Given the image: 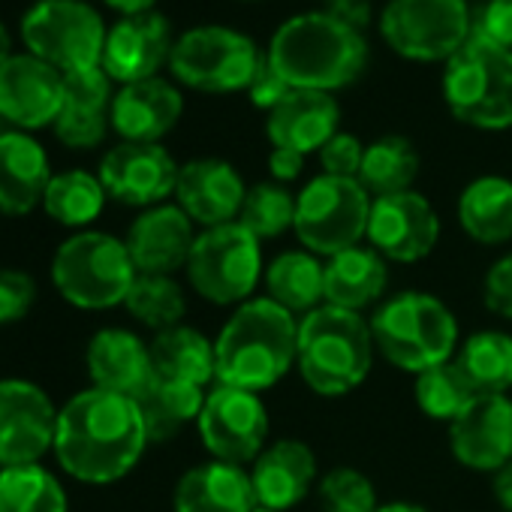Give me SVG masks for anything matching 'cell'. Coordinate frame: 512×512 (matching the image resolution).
<instances>
[{
  "mask_svg": "<svg viewBox=\"0 0 512 512\" xmlns=\"http://www.w3.org/2000/svg\"><path fill=\"white\" fill-rule=\"evenodd\" d=\"M133 401L139 404V413L145 419L148 440L163 443V440H172L184 425L199 422V413L205 407V392L202 386H190V383H178V380H166L154 374L145 392Z\"/></svg>",
  "mask_w": 512,
  "mask_h": 512,
  "instance_id": "obj_33",
  "label": "cell"
},
{
  "mask_svg": "<svg viewBox=\"0 0 512 512\" xmlns=\"http://www.w3.org/2000/svg\"><path fill=\"white\" fill-rule=\"evenodd\" d=\"M58 413L31 380H0V464H37L55 449Z\"/></svg>",
  "mask_w": 512,
  "mask_h": 512,
  "instance_id": "obj_14",
  "label": "cell"
},
{
  "mask_svg": "<svg viewBox=\"0 0 512 512\" xmlns=\"http://www.w3.org/2000/svg\"><path fill=\"white\" fill-rule=\"evenodd\" d=\"M64 485L40 464L0 470V512H67Z\"/></svg>",
  "mask_w": 512,
  "mask_h": 512,
  "instance_id": "obj_37",
  "label": "cell"
},
{
  "mask_svg": "<svg viewBox=\"0 0 512 512\" xmlns=\"http://www.w3.org/2000/svg\"><path fill=\"white\" fill-rule=\"evenodd\" d=\"M244 196L247 187L238 169L220 157L190 160L178 172V184H175L178 208L202 229L235 223L241 217Z\"/></svg>",
  "mask_w": 512,
  "mask_h": 512,
  "instance_id": "obj_20",
  "label": "cell"
},
{
  "mask_svg": "<svg viewBox=\"0 0 512 512\" xmlns=\"http://www.w3.org/2000/svg\"><path fill=\"white\" fill-rule=\"evenodd\" d=\"M416 404L434 422H452L479 392L464 374V368L452 359L431 371L416 374Z\"/></svg>",
  "mask_w": 512,
  "mask_h": 512,
  "instance_id": "obj_39",
  "label": "cell"
},
{
  "mask_svg": "<svg viewBox=\"0 0 512 512\" xmlns=\"http://www.w3.org/2000/svg\"><path fill=\"white\" fill-rule=\"evenodd\" d=\"M371 335L389 365L422 374L455 359L458 323L452 311L428 293H398L371 317Z\"/></svg>",
  "mask_w": 512,
  "mask_h": 512,
  "instance_id": "obj_5",
  "label": "cell"
},
{
  "mask_svg": "<svg viewBox=\"0 0 512 512\" xmlns=\"http://www.w3.org/2000/svg\"><path fill=\"white\" fill-rule=\"evenodd\" d=\"M106 196L109 193L100 175H91L85 169H70V172L52 175L43 208L61 226H88L100 217Z\"/></svg>",
  "mask_w": 512,
  "mask_h": 512,
  "instance_id": "obj_36",
  "label": "cell"
},
{
  "mask_svg": "<svg viewBox=\"0 0 512 512\" xmlns=\"http://www.w3.org/2000/svg\"><path fill=\"white\" fill-rule=\"evenodd\" d=\"M374 335L362 314L320 305L299 320V374L311 392L338 398L353 392L374 365Z\"/></svg>",
  "mask_w": 512,
  "mask_h": 512,
  "instance_id": "obj_4",
  "label": "cell"
},
{
  "mask_svg": "<svg viewBox=\"0 0 512 512\" xmlns=\"http://www.w3.org/2000/svg\"><path fill=\"white\" fill-rule=\"evenodd\" d=\"M124 308L148 329L166 332L181 326L187 314V299L181 284L172 275H139L127 293Z\"/></svg>",
  "mask_w": 512,
  "mask_h": 512,
  "instance_id": "obj_38",
  "label": "cell"
},
{
  "mask_svg": "<svg viewBox=\"0 0 512 512\" xmlns=\"http://www.w3.org/2000/svg\"><path fill=\"white\" fill-rule=\"evenodd\" d=\"M190 287L211 305H244L263 281V247L238 220L202 229L187 260Z\"/></svg>",
  "mask_w": 512,
  "mask_h": 512,
  "instance_id": "obj_8",
  "label": "cell"
},
{
  "mask_svg": "<svg viewBox=\"0 0 512 512\" xmlns=\"http://www.w3.org/2000/svg\"><path fill=\"white\" fill-rule=\"evenodd\" d=\"M371 193L359 178L317 175L296 196V223L293 232L305 250L317 256H335L362 244L368 235Z\"/></svg>",
  "mask_w": 512,
  "mask_h": 512,
  "instance_id": "obj_10",
  "label": "cell"
},
{
  "mask_svg": "<svg viewBox=\"0 0 512 512\" xmlns=\"http://www.w3.org/2000/svg\"><path fill=\"white\" fill-rule=\"evenodd\" d=\"M103 4L115 13L124 16H142V13H154V4L157 0H103Z\"/></svg>",
  "mask_w": 512,
  "mask_h": 512,
  "instance_id": "obj_50",
  "label": "cell"
},
{
  "mask_svg": "<svg viewBox=\"0 0 512 512\" xmlns=\"http://www.w3.org/2000/svg\"><path fill=\"white\" fill-rule=\"evenodd\" d=\"M305 169V154L299 151H290V148H275L269 154V172L278 184H287V181H296Z\"/></svg>",
  "mask_w": 512,
  "mask_h": 512,
  "instance_id": "obj_48",
  "label": "cell"
},
{
  "mask_svg": "<svg viewBox=\"0 0 512 512\" xmlns=\"http://www.w3.org/2000/svg\"><path fill=\"white\" fill-rule=\"evenodd\" d=\"M172 46L169 22L160 13L124 16L106 34L100 67L118 85L145 82L154 79L163 64H169Z\"/></svg>",
  "mask_w": 512,
  "mask_h": 512,
  "instance_id": "obj_19",
  "label": "cell"
},
{
  "mask_svg": "<svg viewBox=\"0 0 512 512\" xmlns=\"http://www.w3.org/2000/svg\"><path fill=\"white\" fill-rule=\"evenodd\" d=\"M326 13L362 34L371 25V0H329Z\"/></svg>",
  "mask_w": 512,
  "mask_h": 512,
  "instance_id": "obj_47",
  "label": "cell"
},
{
  "mask_svg": "<svg viewBox=\"0 0 512 512\" xmlns=\"http://www.w3.org/2000/svg\"><path fill=\"white\" fill-rule=\"evenodd\" d=\"M494 497L506 512H512V461L494 473Z\"/></svg>",
  "mask_w": 512,
  "mask_h": 512,
  "instance_id": "obj_49",
  "label": "cell"
},
{
  "mask_svg": "<svg viewBox=\"0 0 512 512\" xmlns=\"http://www.w3.org/2000/svg\"><path fill=\"white\" fill-rule=\"evenodd\" d=\"M0 470H4V464H0Z\"/></svg>",
  "mask_w": 512,
  "mask_h": 512,
  "instance_id": "obj_56",
  "label": "cell"
},
{
  "mask_svg": "<svg viewBox=\"0 0 512 512\" xmlns=\"http://www.w3.org/2000/svg\"><path fill=\"white\" fill-rule=\"evenodd\" d=\"M193 241V220L178 205H154L142 211L127 232V250L139 275H172L187 269Z\"/></svg>",
  "mask_w": 512,
  "mask_h": 512,
  "instance_id": "obj_21",
  "label": "cell"
},
{
  "mask_svg": "<svg viewBox=\"0 0 512 512\" xmlns=\"http://www.w3.org/2000/svg\"><path fill=\"white\" fill-rule=\"evenodd\" d=\"M238 223L253 232L256 238H278L287 229H293L296 223V196L278 184V181H263V184H253L244 196V208Z\"/></svg>",
  "mask_w": 512,
  "mask_h": 512,
  "instance_id": "obj_40",
  "label": "cell"
},
{
  "mask_svg": "<svg viewBox=\"0 0 512 512\" xmlns=\"http://www.w3.org/2000/svg\"><path fill=\"white\" fill-rule=\"evenodd\" d=\"M0 124H4V118H0ZM0 133H4V130H0Z\"/></svg>",
  "mask_w": 512,
  "mask_h": 512,
  "instance_id": "obj_55",
  "label": "cell"
},
{
  "mask_svg": "<svg viewBox=\"0 0 512 512\" xmlns=\"http://www.w3.org/2000/svg\"><path fill=\"white\" fill-rule=\"evenodd\" d=\"M458 223L479 244L512 238V181L503 175L473 178L458 196Z\"/></svg>",
  "mask_w": 512,
  "mask_h": 512,
  "instance_id": "obj_30",
  "label": "cell"
},
{
  "mask_svg": "<svg viewBox=\"0 0 512 512\" xmlns=\"http://www.w3.org/2000/svg\"><path fill=\"white\" fill-rule=\"evenodd\" d=\"M217 383L256 392L281 383L299 356V320L269 296L235 308L214 341Z\"/></svg>",
  "mask_w": 512,
  "mask_h": 512,
  "instance_id": "obj_2",
  "label": "cell"
},
{
  "mask_svg": "<svg viewBox=\"0 0 512 512\" xmlns=\"http://www.w3.org/2000/svg\"><path fill=\"white\" fill-rule=\"evenodd\" d=\"M260 61L263 52L247 34L220 25H202L175 40L166 67L184 88L202 94H235L247 91Z\"/></svg>",
  "mask_w": 512,
  "mask_h": 512,
  "instance_id": "obj_9",
  "label": "cell"
},
{
  "mask_svg": "<svg viewBox=\"0 0 512 512\" xmlns=\"http://www.w3.org/2000/svg\"><path fill=\"white\" fill-rule=\"evenodd\" d=\"M64 106V73L31 52L0 64V118L16 130H40L58 121Z\"/></svg>",
  "mask_w": 512,
  "mask_h": 512,
  "instance_id": "obj_16",
  "label": "cell"
},
{
  "mask_svg": "<svg viewBox=\"0 0 512 512\" xmlns=\"http://www.w3.org/2000/svg\"><path fill=\"white\" fill-rule=\"evenodd\" d=\"M317 479V455L308 443L284 437L269 443L250 464V482L256 503L284 512L308 497Z\"/></svg>",
  "mask_w": 512,
  "mask_h": 512,
  "instance_id": "obj_22",
  "label": "cell"
},
{
  "mask_svg": "<svg viewBox=\"0 0 512 512\" xmlns=\"http://www.w3.org/2000/svg\"><path fill=\"white\" fill-rule=\"evenodd\" d=\"M449 449L461 467L497 473L512 461V401L509 395H476L449 422Z\"/></svg>",
  "mask_w": 512,
  "mask_h": 512,
  "instance_id": "obj_18",
  "label": "cell"
},
{
  "mask_svg": "<svg viewBox=\"0 0 512 512\" xmlns=\"http://www.w3.org/2000/svg\"><path fill=\"white\" fill-rule=\"evenodd\" d=\"M467 0H389L380 13L383 43L407 61H449L473 37Z\"/></svg>",
  "mask_w": 512,
  "mask_h": 512,
  "instance_id": "obj_12",
  "label": "cell"
},
{
  "mask_svg": "<svg viewBox=\"0 0 512 512\" xmlns=\"http://www.w3.org/2000/svg\"><path fill=\"white\" fill-rule=\"evenodd\" d=\"M323 284H326V305L362 314L365 308L383 299L389 287V269L374 247L356 244L350 250L329 256Z\"/></svg>",
  "mask_w": 512,
  "mask_h": 512,
  "instance_id": "obj_29",
  "label": "cell"
},
{
  "mask_svg": "<svg viewBox=\"0 0 512 512\" xmlns=\"http://www.w3.org/2000/svg\"><path fill=\"white\" fill-rule=\"evenodd\" d=\"M320 500L326 512H374L377 491L374 482L356 467H335L320 482Z\"/></svg>",
  "mask_w": 512,
  "mask_h": 512,
  "instance_id": "obj_41",
  "label": "cell"
},
{
  "mask_svg": "<svg viewBox=\"0 0 512 512\" xmlns=\"http://www.w3.org/2000/svg\"><path fill=\"white\" fill-rule=\"evenodd\" d=\"M374 512H428L425 506L419 503H404V500H395V503H380Z\"/></svg>",
  "mask_w": 512,
  "mask_h": 512,
  "instance_id": "obj_51",
  "label": "cell"
},
{
  "mask_svg": "<svg viewBox=\"0 0 512 512\" xmlns=\"http://www.w3.org/2000/svg\"><path fill=\"white\" fill-rule=\"evenodd\" d=\"M244 4H256V0H244Z\"/></svg>",
  "mask_w": 512,
  "mask_h": 512,
  "instance_id": "obj_54",
  "label": "cell"
},
{
  "mask_svg": "<svg viewBox=\"0 0 512 512\" xmlns=\"http://www.w3.org/2000/svg\"><path fill=\"white\" fill-rule=\"evenodd\" d=\"M148 347L157 377L202 386V389L211 380H217L214 341H208L202 332L190 326H172L166 332H157V338Z\"/></svg>",
  "mask_w": 512,
  "mask_h": 512,
  "instance_id": "obj_32",
  "label": "cell"
},
{
  "mask_svg": "<svg viewBox=\"0 0 512 512\" xmlns=\"http://www.w3.org/2000/svg\"><path fill=\"white\" fill-rule=\"evenodd\" d=\"M139 278L127 241L109 232H76L67 238L52 260L55 290L76 308L106 311L127 302L133 281Z\"/></svg>",
  "mask_w": 512,
  "mask_h": 512,
  "instance_id": "obj_7",
  "label": "cell"
},
{
  "mask_svg": "<svg viewBox=\"0 0 512 512\" xmlns=\"http://www.w3.org/2000/svg\"><path fill=\"white\" fill-rule=\"evenodd\" d=\"M362 157H365V145H362L353 133H344V130H338V133L320 148L323 175H335V178H359Z\"/></svg>",
  "mask_w": 512,
  "mask_h": 512,
  "instance_id": "obj_43",
  "label": "cell"
},
{
  "mask_svg": "<svg viewBox=\"0 0 512 512\" xmlns=\"http://www.w3.org/2000/svg\"><path fill=\"white\" fill-rule=\"evenodd\" d=\"M112 79L103 67L79 70L64 76V106L55 136L70 148H94L106 139L112 127Z\"/></svg>",
  "mask_w": 512,
  "mask_h": 512,
  "instance_id": "obj_24",
  "label": "cell"
},
{
  "mask_svg": "<svg viewBox=\"0 0 512 512\" xmlns=\"http://www.w3.org/2000/svg\"><path fill=\"white\" fill-rule=\"evenodd\" d=\"M184 112L181 91L154 76L145 82L121 85L112 100V130L124 142H148L157 145L166 133L175 130Z\"/></svg>",
  "mask_w": 512,
  "mask_h": 512,
  "instance_id": "obj_23",
  "label": "cell"
},
{
  "mask_svg": "<svg viewBox=\"0 0 512 512\" xmlns=\"http://www.w3.org/2000/svg\"><path fill=\"white\" fill-rule=\"evenodd\" d=\"M37 302V284L28 272L0 269V326L19 323Z\"/></svg>",
  "mask_w": 512,
  "mask_h": 512,
  "instance_id": "obj_42",
  "label": "cell"
},
{
  "mask_svg": "<svg viewBox=\"0 0 512 512\" xmlns=\"http://www.w3.org/2000/svg\"><path fill=\"white\" fill-rule=\"evenodd\" d=\"M178 172L181 166L160 142H121L100 163V181L106 193L133 208L163 205V199L175 193Z\"/></svg>",
  "mask_w": 512,
  "mask_h": 512,
  "instance_id": "obj_17",
  "label": "cell"
},
{
  "mask_svg": "<svg viewBox=\"0 0 512 512\" xmlns=\"http://www.w3.org/2000/svg\"><path fill=\"white\" fill-rule=\"evenodd\" d=\"M88 374L94 389L139 398L154 380L151 347L127 329H103L88 344Z\"/></svg>",
  "mask_w": 512,
  "mask_h": 512,
  "instance_id": "obj_25",
  "label": "cell"
},
{
  "mask_svg": "<svg viewBox=\"0 0 512 512\" xmlns=\"http://www.w3.org/2000/svg\"><path fill=\"white\" fill-rule=\"evenodd\" d=\"M419 175V151L404 136H380L371 145H365L359 184L377 199V196H395L413 190V181Z\"/></svg>",
  "mask_w": 512,
  "mask_h": 512,
  "instance_id": "obj_34",
  "label": "cell"
},
{
  "mask_svg": "<svg viewBox=\"0 0 512 512\" xmlns=\"http://www.w3.org/2000/svg\"><path fill=\"white\" fill-rule=\"evenodd\" d=\"M473 34L512 52V0H488L473 22Z\"/></svg>",
  "mask_w": 512,
  "mask_h": 512,
  "instance_id": "obj_46",
  "label": "cell"
},
{
  "mask_svg": "<svg viewBox=\"0 0 512 512\" xmlns=\"http://www.w3.org/2000/svg\"><path fill=\"white\" fill-rule=\"evenodd\" d=\"M482 299L491 314L512 320V250L488 269L482 284Z\"/></svg>",
  "mask_w": 512,
  "mask_h": 512,
  "instance_id": "obj_45",
  "label": "cell"
},
{
  "mask_svg": "<svg viewBox=\"0 0 512 512\" xmlns=\"http://www.w3.org/2000/svg\"><path fill=\"white\" fill-rule=\"evenodd\" d=\"M172 506L175 512H253L260 503L244 467L208 461L178 479Z\"/></svg>",
  "mask_w": 512,
  "mask_h": 512,
  "instance_id": "obj_28",
  "label": "cell"
},
{
  "mask_svg": "<svg viewBox=\"0 0 512 512\" xmlns=\"http://www.w3.org/2000/svg\"><path fill=\"white\" fill-rule=\"evenodd\" d=\"M365 238L389 263H419L440 241V217L416 190L377 196Z\"/></svg>",
  "mask_w": 512,
  "mask_h": 512,
  "instance_id": "obj_15",
  "label": "cell"
},
{
  "mask_svg": "<svg viewBox=\"0 0 512 512\" xmlns=\"http://www.w3.org/2000/svg\"><path fill=\"white\" fill-rule=\"evenodd\" d=\"M196 425L214 461L244 467L253 464L269 446V413L256 392L217 383L205 395V407Z\"/></svg>",
  "mask_w": 512,
  "mask_h": 512,
  "instance_id": "obj_13",
  "label": "cell"
},
{
  "mask_svg": "<svg viewBox=\"0 0 512 512\" xmlns=\"http://www.w3.org/2000/svg\"><path fill=\"white\" fill-rule=\"evenodd\" d=\"M341 124V106L323 91H293L275 112H269L266 133L275 148H290L299 154L320 151Z\"/></svg>",
  "mask_w": 512,
  "mask_h": 512,
  "instance_id": "obj_27",
  "label": "cell"
},
{
  "mask_svg": "<svg viewBox=\"0 0 512 512\" xmlns=\"http://www.w3.org/2000/svg\"><path fill=\"white\" fill-rule=\"evenodd\" d=\"M148 443L139 404L127 395L85 389L58 413L55 455L79 482L109 485L127 476Z\"/></svg>",
  "mask_w": 512,
  "mask_h": 512,
  "instance_id": "obj_1",
  "label": "cell"
},
{
  "mask_svg": "<svg viewBox=\"0 0 512 512\" xmlns=\"http://www.w3.org/2000/svg\"><path fill=\"white\" fill-rule=\"evenodd\" d=\"M293 91H296V88L278 73V67H275V64L269 61V55L263 52V61H260V67H256V73H253V79H250V85H247L250 103H253L256 109H263V112H275Z\"/></svg>",
  "mask_w": 512,
  "mask_h": 512,
  "instance_id": "obj_44",
  "label": "cell"
},
{
  "mask_svg": "<svg viewBox=\"0 0 512 512\" xmlns=\"http://www.w3.org/2000/svg\"><path fill=\"white\" fill-rule=\"evenodd\" d=\"M443 100L476 130L512 127V52L473 34L443 67Z\"/></svg>",
  "mask_w": 512,
  "mask_h": 512,
  "instance_id": "obj_6",
  "label": "cell"
},
{
  "mask_svg": "<svg viewBox=\"0 0 512 512\" xmlns=\"http://www.w3.org/2000/svg\"><path fill=\"white\" fill-rule=\"evenodd\" d=\"M52 184V166L46 148L22 133H0V211L4 214H31Z\"/></svg>",
  "mask_w": 512,
  "mask_h": 512,
  "instance_id": "obj_26",
  "label": "cell"
},
{
  "mask_svg": "<svg viewBox=\"0 0 512 512\" xmlns=\"http://www.w3.org/2000/svg\"><path fill=\"white\" fill-rule=\"evenodd\" d=\"M253 512H275V509H266V506H256Z\"/></svg>",
  "mask_w": 512,
  "mask_h": 512,
  "instance_id": "obj_53",
  "label": "cell"
},
{
  "mask_svg": "<svg viewBox=\"0 0 512 512\" xmlns=\"http://www.w3.org/2000/svg\"><path fill=\"white\" fill-rule=\"evenodd\" d=\"M106 34L103 16L85 0H40L22 19L25 52L64 76L100 67Z\"/></svg>",
  "mask_w": 512,
  "mask_h": 512,
  "instance_id": "obj_11",
  "label": "cell"
},
{
  "mask_svg": "<svg viewBox=\"0 0 512 512\" xmlns=\"http://www.w3.org/2000/svg\"><path fill=\"white\" fill-rule=\"evenodd\" d=\"M326 266L311 250H287L269 263L263 284L275 305L290 314H311L326 305Z\"/></svg>",
  "mask_w": 512,
  "mask_h": 512,
  "instance_id": "obj_31",
  "label": "cell"
},
{
  "mask_svg": "<svg viewBox=\"0 0 512 512\" xmlns=\"http://www.w3.org/2000/svg\"><path fill=\"white\" fill-rule=\"evenodd\" d=\"M455 362L464 368L479 395H506L512 389V335L485 329L470 335Z\"/></svg>",
  "mask_w": 512,
  "mask_h": 512,
  "instance_id": "obj_35",
  "label": "cell"
},
{
  "mask_svg": "<svg viewBox=\"0 0 512 512\" xmlns=\"http://www.w3.org/2000/svg\"><path fill=\"white\" fill-rule=\"evenodd\" d=\"M266 55L296 91L335 94L362 76L368 43L329 13H302L275 31Z\"/></svg>",
  "mask_w": 512,
  "mask_h": 512,
  "instance_id": "obj_3",
  "label": "cell"
},
{
  "mask_svg": "<svg viewBox=\"0 0 512 512\" xmlns=\"http://www.w3.org/2000/svg\"><path fill=\"white\" fill-rule=\"evenodd\" d=\"M10 55H13L10 52V31L4 28V22H0V64H4Z\"/></svg>",
  "mask_w": 512,
  "mask_h": 512,
  "instance_id": "obj_52",
  "label": "cell"
}]
</instances>
